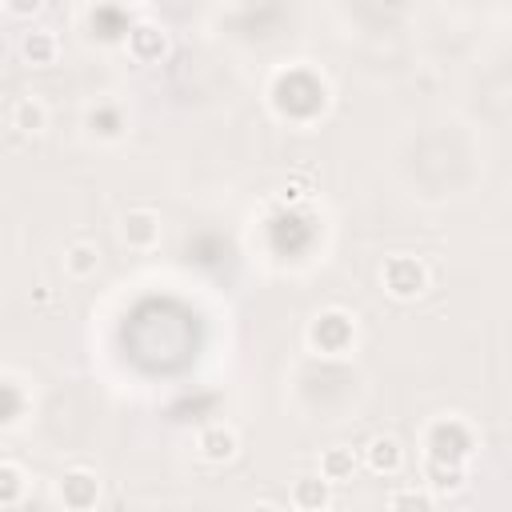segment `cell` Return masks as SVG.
<instances>
[{
	"label": "cell",
	"mask_w": 512,
	"mask_h": 512,
	"mask_svg": "<svg viewBox=\"0 0 512 512\" xmlns=\"http://www.w3.org/2000/svg\"><path fill=\"white\" fill-rule=\"evenodd\" d=\"M480 448V432L464 416H436L424 428V456H444V460H472Z\"/></svg>",
	"instance_id": "cell-1"
},
{
	"label": "cell",
	"mask_w": 512,
	"mask_h": 512,
	"mask_svg": "<svg viewBox=\"0 0 512 512\" xmlns=\"http://www.w3.org/2000/svg\"><path fill=\"white\" fill-rule=\"evenodd\" d=\"M352 340H356V320L348 312H340V308L320 312L312 320V328H308V344L316 352H324V356H344L352 348Z\"/></svg>",
	"instance_id": "cell-2"
},
{
	"label": "cell",
	"mask_w": 512,
	"mask_h": 512,
	"mask_svg": "<svg viewBox=\"0 0 512 512\" xmlns=\"http://www.w3.org/2000/svg\"><path fill=\"white\" fill-rule=\"evenodd\" d=\"M380 280H384V292L396 300H416L428 292V268L416 256H388L380 268Z\"/></svg>",
	"instance_id": "cell-3"
},
{
	"label": "cell",
	"mask_w": 512,
	"mask_h": 512,
	"mask_svg": "<svg viewBox=\"0 0 512 512\" xmlns=\"http://www.w3.org/2000/svg\"><path fill=\"white\" fill-rule=\"evenodd\" d=\"M56 496H60L64 508L88 512V508H96V500H100V476H96L92 468H68V472L60 476V484H56Z\"/></svg>",
	"instance_id": "cell-4"
},
{
	"label": "cell",
	"mask_w": 512,
	"mask_h": 512,
	"mask_svg": "<svg viewBox=\"0 0 512 512\" xmlns=\"http://www.w3.org/2000/svg\"><path fill=\"white\" fill-rule=\"evenodd\" d=\"M468 480L460 460H444V456H424V484L432 488V496H452L460 492Z\"/></svg>",
	"instance_id": "cell-5"
},
{
	"label": "cell",
	"mask_w": 512,
	"mask_h": 512,
	"mask_svg": "<svg viewBox=\"0 0 512 512\" xmlns=\"http://www.w3.org/2000/svg\"><path fill=\"white\" fill-rule=\"evenodd\" d=\"M120 236L128 248H152L160 240V216L152 208H132L120 220Z\"/></svg>",
	"instance_id": "cell-6"
},
{
	"label": "cell",
	"mask_w": 512,
	"mask_h": 512,
	"mask_svg": "<svg viewBox=\"0 0 512 512\" xmlns=\"http://www.w3.org/2000/svg\"><path fill=\"white\" fill-rule=\"evenodd\" d=\"M236 448H240V440H236V432H232L228 424H208V428H200V436H196V452H200L208 464H228V460L236 456Z\"/></svg>",
	"instance_id": "cell-7"
},
{
	"label": "cell",
	"mask_w": 512,
	"mask_h": 512,
	"mask_svg": "<svg viewBox=\"0 0 512 512\" xmlns=\"http://www.w3.org/2000/svg\"><path fill=\"white\" fill-rule=\"evenodd\" d=\"M364 464L376 472V476H396L400 464H404V448L396 444V436H372L364 444Z\"/></svg>",
	"instance_id": "cell-8"
},
{
	"label": "cell",
	"mask_w": 512,
	"mask_h": 512,
	"mask_svg": "<svg viewBox=\"0 0 512 512\" xmlns=\"http://www.w3.org/2000/svg\"><path fill=\"white\" fill-rule=\"evenodd\" d=\"M128 52L140 60V64H156L164 52H168V32L156 28V24H136L128 32Z\"/></svg>",
	"instance_id": "cell-9"
},
{
	"label": "cell",
	"mask_w": 512,
	"mask_h": 512,
	"mask_svg": "<svg viewBox=\"0 0 512 512\" xmlns=\"http://www.w3.org/2000/svg\"><path fill=\"white\" fill-rule=\"evenodd\" d=\"M20 56H24L32 68H48V64H56L60 44H56V36H52L48 28H28V32L20 36Z\"/></svg>",
	"instance_id": "cell-10"
},
{
	"label": "cell",
	"mask_w": 512,
	"mask_h": 512,
	"mask_svg": "<svg viewBox=\"0 0 512 512\" xmlns=\"http://www.w3.org/2000/svg\"><path fill=\"white\" fill-rule=\"evenodd\" d=\"M328 484H332L328 476H300V480L292 484V504L304 508V512H320V508H328V504H332Z\"/></svg>",
	"instance_id": "cell-11"
},
{
	"label": "cell",
	"mask_w": 512,
	"mask_h": 512,
	"mask_svg": "<svg viewBox=\"0 0 512 512\" xmlns=\"http://www.w3.org/2000/svg\"><path fill=\"white\" fill-rule=\"evenodd\" d=\"M8 124H12L16 132H28V136H36V132H44V124H48V112H44V104H40L36 96H20V100L12 104V112H8Z\"/></svg>",
	"instance_id": "cell-12"
},
{
	"label": "cell",
	"mask_w": 512,
	"mask_h": 512,
	"mask_svg": "<svg viewBox=\"0 0 512 512\" xmlns=\"http://www.w3.org/2000/svg\"><path fill=\"white\" fill-rule=\"evenodd\" d=\"M64 268H68V276H76V280L96 276V268H100V248L88 244V240L68 244V252H64Z\"/></svg>",
	"instance_id": "cell-13"
},
{
	"label": "cell",
	"mask_w": 512,
	"mask_h": 512,
	"mask_svg": "<svg viewBox=\"0 0 512 512\" xmlns=\"http://www.w3.org/2000/svg\"><path fill=\"white\" fill-rule=\"evenodd\" d=\"M356 452L352 448H344V444H336V448H328L324 456H320V476H328L332 484H344V480H352V472H356Z\"/></svg>",
	"instance_id": "cell-14"
},
{
	"label": "cell",
	"mask_w": 512,
	"mask_h": 512,
	"mask_svg": "<svg viewBox=\"0 0 512 512\" xmlns=\"http://www.w3.org/2000/svg\"><path fill=\"white\" fill-rule=\"evenodd\" d=\"M24 500V468L16 460H0V508H16Z\"/></svg>",
	"instance_id": "cell-15"
},
{
	"label": "cell",
	"mask_w": 512,
	"mask_h": 512,
	"mask_svg": "<svg viewBox=\"0 0 512 512\" xmlns=\"http://www.w3.org/2000/svg\"><path fill=\"white\" fill-rule=\"evenodd\" d=\"M0 392H4V408H0V416H4V428H12V424L24 416V408L32 404V396H24V388L16 384V376H4Z\"/></svg>",
	"instance_id": "cell-16"
},
{
	"label": "cell",
	"mask_w": 512,
	"mask_h": 512,
	"mask_svg": "<svg viewBox=\"0 0 512 512\" xmlns=\"http://www.w3.org/2000/svg\"><path fill=\"white\" fill-rule=\"evenodd\" d=\"M88 124H92V132H100V136H120V112H116V108H96V112L88 116Z\"/></svg>",
	"instance_id": "cell-17"
},
{
	"label": "cell",
	"mask_w": 512,
	"mask_h": 512,
	"mask_svg": "<svg viewBox=\"0 0 512 512\" xmlns=\"http://www.w3.org/2000/svg\"><path fill=\"white\" fill-rule=\"evenodd\" d=\"M388 508H432V496L428 492H392Z\"/></svg>",
	"instance_id": "cell-18"
},
{
	"label": "cell",
	"mask_w": 512,
	"mask_h": 512,
	"mask_svg": "<svg viewBox=\"0 0 512 512\" xmlns=\"http://www.w3.org/2000/svg\"><path fill=\"white\" fill-rule=\"evenodd\" d=\"M40 4H44V0H4V8H8L12 16H32V12H40Z\"/></svg>",
	"instance_id": "cell-19"
}]
</instances>
